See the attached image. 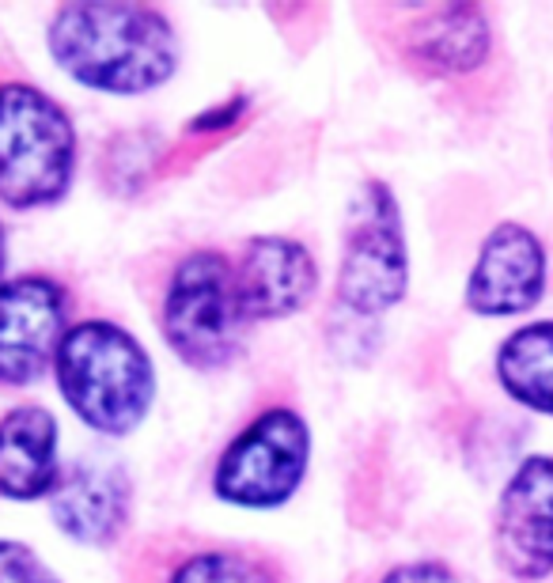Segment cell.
I'll list each match as a JSON object with an SVG mask.
<instances>
[{
    "label": "cell",
    "instance_id": "5bb4252c",
    "mask_svg": "<svg viewBox=\"0 0 553 583\" xmlns=\"http://www.w3.org/2000/svg\"><path fill=\"white\" fill-rule=\"evenodd\" d=\"M57 421L42 405H19L0 421V496L42 500L57 489Z\"/></svg>",
    "mask_w": 553,
    "mask_h": 583
},
{
    "label": "cell",
    "instance_id": "7a4b0ae2",
    "mask_svg": "<svg viewBox=\"0 0 553 583\" xmlns=\"http://www.w3.org/2000/svg\"><path fill=\"white\" fill-rule=\"evenodd\" d=\"M368 34L406 76L443 88L478 111L481 95L497 88L500 38L489 12L474 0H410V5L360 8Z\"/></svg>",
    "mask_w": 553,
    "mask_h": 583
},
{
    "label": "cell",
    "instance_id": "52a82bcc",
    "mask_svg": "<svg viewBox=\"0 0 553 583\" xmlns=\"http://www.w3.org/2000/svg\"><path fill=\"white\" fill-rule=\"evenodd\" d=\"M410 296V243L394 189L364 179L356 189L337 257V307L353 318H379Z\"/></svg>",
    "mask_w": 553,
    "mask_h": 583
},
{
    "label": "cell",
    "instance_id": "d6986e66",
    "mask_svg": "<svg viewBox=\"0 0 553 583\" xmlns=\"http://www.w3.org/2000/svg\"><path fill=\"white\" fill-rule=\"evenodd\" d=\"M0 583H61L34 549L19 542H0Z\"/></svg>",
    "mask_w": 553,
    "mask_h": 583
},
{
    "label": "cell",
    "instance_id": "8992f818",
    "mask_svg": "<svg viewBox=\"0 0 553 583\" xmlns=\"http://www.w3.org/2000/svg\"><path fill=\"white\" fill-rule=\"evenodd\" d=\"M76 175V129L69 114L31 83H0V201L46 209Z\"/></svg>",
    "mask_w": 553,
    "mask_h": 583
},
{
    "label": "cell",
    "instance_id": "e0dca14e",
    "mask_svg": "<svg viewBox=\"0 0 553 583\" xmlns=\"http://www.w3.org/2000/svg\"><path fill=\"white\" fill-rule=\"evenodd\" d=\"M247 111H250V95H231L228 102H217L198 118H189L186 137H205L209 144H217L220 137H228L231 129H239L247 121Z\"/></svg>",
    "mask_w": 553,
    "mask_h": 583
},
{
    "label": "cell",
    "instance_id": "5b68a950",
    "mask_svg": "<svg viewBox=\"0 0 553 583\" xmlns=\"http://www.w3.org/2000/svg\"><path fill=\"white\" fill-rule=\"evenodd\" d=\"M311 424L296 398L269 394L250 409L217 451L209 489L228 508H285L311 470Z\"/></svg>",
    "mask_w": 553,
    "mask_h": 583
},
{
    "label": "cell",
    "instance_id": "6da1fadb",
    "mask_svg": "<svg viewBox=\"0 0 553 583\" xmlns=\"http://www.w3.org/2000/svg\"><path fill=\"white\" fill-rule=\"evenodd\" d=\"M50 53L76 83L106 95H148L179 73V31L160 8L76 0L50 19Z\"/></svg>",
    "mask_w": 553,
    "mask_h": 583
},
{
    "label": "cell",
    "instance_id": "4fadbf2b",
    "mask_svg": "<svg viewBox=\"0 0 553 583\" xmlns=\"http://www.w3.org/2000/svg\"><path fill=\"white\" fill-rule=\"evenodd\" d=\"M148 583H296L292 568L266 546L217 534H163L152 542Z\"/></svg>",
    "mask_w": 553,
    "mask_h": 583
},
{
    "label": "cell",
    "instance_id": "30bf717a",
    "mask_svg": "<svg viewBox=\"0 0 553 583\" xmlns=\"http://www.w3.org/2000/svg\"><path fill=\"white\" fill-rule=\"evenodd\" d=\"M69 307V288L53 277L27 273L0 285V383L31 386L53 368Z\"/></svg>",
    "mask_w": 553,
    "mask_h": 583
},
{
    "label": "cell",
    "instance_id": "3957f363",
    "mask_svg": "<svg viewBox=\"0 0 553 583\" xmlns=\"http://www.w3.org/2000/svg\"><path fill=\"white\" fill-rule=\"evenodd\" d=\"M53 372L69 409L99 436H130L156 402L152 356L130 330L106 318L65 330Z\"/></svg>",
    "mask_w": 553,
    "mask_h": 583
},
{
    "label": "cell",
    "instance_id": "9c48e42d",
    "mask_svg": "<svg viewBox=\"0 0 553 583\" xmlns=\"http://www.w3.org/2000/svg\"><path fill=\"white\" fill-rule=\"evenodd\" d=\"M549 285V254L527 224L504 220L485 231L466 273L462 304L478 318H519L535 311Z\"/></svg>",
    "mask_w": 553,
    "mask_h": 583
},
{
    "label": "cell",
    "instance_id": "2e32d148",
    "mask_svg": "<svg viewBox=\"0 0 553 583\" xmlns=\"http://www.w3.org/2000/svg\"><path fill=\"white\" fill-rule=\"evenodd\" d=\"M144 133H125L111 144L106 152V186L118 193H137L148 179H152V163L163 160L160 148H148Z\"/></svg>",
    "mask_w": 553,
    "mask_h": 583
},
{
    "label": "cell",
    "instance_id": "7c38bea8",
    "mask_svg": "<svg viewBox=\"0 0 553 583\" xmlns=\"http://www.w3.org/2000/svg\"><path fill=\"white\" fill-rule=\"evenodd\" d=\"M53 523L80 546H114L133 515V478L118 459L88 455L61 470L50 492Z\"/></svg>",
    "mask_w": 553,
    "mask_h": 583
},
{
    "label": "cell",
    "instance_id": "277c9868",
    "mask_svg": "<svg viewBox=\"0 0 553 583\" xmlns=\"http://www.w3.org/2000/svg\"><path fill=\"white\" fill-rule=\"evenodd\" d=\"M160 334L186 368L228 372L247 349L250 318L236 285V257L224 247H189L163 277Z\"/></svg>",
    "mask_w": 553,
    "mask_h": 583
},
{
    "label": "cell",
    "instance_id": "ba28073f",
    "mask_svg": "<svg viewBox=\"0 0 553 583\" xmlns=\"http://www.w3.org/2000/svg\"><path fill=\"white\" fill-rule=\"evenodd\" d=\"M493 557L516 583L553 576V455L516 462L493 508Z\"/></svg>",
    "mask_w": 553,
    "mask_h": 583
},
{
    "label": "cell",
    "instance_id": "ffe728a7",
    "mask_svg": "<svg viewBox=\"0 0 553 583\" xmlns=\"http://www.w3.org/2000/svg\"><path fill=\"white\" fill-rule=\"evenodd\" d=\"M0 273H5V228H0Z\"/></svg>",
    "mask_w": 553,
    "mask_h": 583
},
{
    "label": "cell",
    "instance_id": "ac0fdd59",
    "mask_svg": "<svg viewBox=\"0 0 553 583\" xmlns=\"http://www.w3.org/2000/svg\"><path fill=\"white\" fill-rule=\"evenodd\" d=\"M368 583H462V576L440 557H417V560H398V565L383 568Z\"/></svg>",
    "mask_w": 553,
    "mask_h": 583
},
{
    "label": "cell",
    "instance_id": "8fae6325",
    "mask_svg": "<svg viewBox=\"0 0 553 583\" xmlns=\"http://www.w3.org/2000/svg\"><path fill=\"white\" fill-rule=\"evenodd\" d=\"M236 257V285L250 326L281 322L311 307L318 296V257L292 235H250Z\"/></svg>",
    "mask_w": 553,
    "mask_h": 583
},
{
    "label": "cell",
    "instance_id": "9a60e30c",
    "mask_svg": "<svg viewBox=\"0 0 553 583\" xmlns=\"http://www.w3.org/2000/svg\"><path fill=\"white\" fill-rule=\"evenodd\" d=\"M493 379L516 405L553 417V318L527 322L497 345Z\"/></svg>",
    "mask_w": 553,
    "mask_h": 583
}]
</instances>
